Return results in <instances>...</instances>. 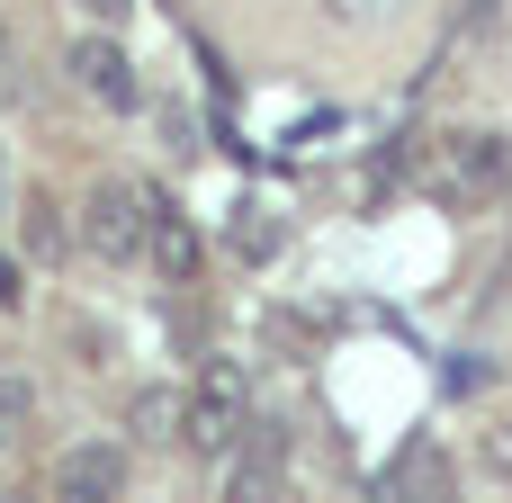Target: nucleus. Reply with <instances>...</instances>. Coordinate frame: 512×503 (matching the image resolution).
<instances>
[{
	"instance_id": "obj_5",
	"label": "nucleus",
	"mask_w": 512,
	"mask_h": 503,
	"mask_svg": "<svg viewBox=\"0 0 512 503\" xmlns=\"http://www.w3.org/2000/svg\"><path fill=\"white\" fill-rule=\"evenodd\" d=\"M45 503H126V441H108V432L63 441L45 468Z\"/></svg>"
},
{
	"instance_id": "obj_17",
	"label": "nucleus",
	"mask_w": 512,
	"mask_h": 503,
	"mask_svg": "<svg viewBox=\"0 0 512 503\" xmlns=\"http://www.w3.org/2000/svg\"><path fill=\"white\" fill-rule=\"evenodd\" d=\"M18 216V171H9V144H0V225Z\"/></svg>"
},
{
	"instance_id": "obj_16",
	"label": "nucleus",
	"mask_w": 512,
	"mask_h": 503,
	"mask_svg": "<svg viewBox=\"0 0 512 503\" xmlns=\"http://www.w3.org/2000/svg\"><path fill=\"white\" fill-rule=\"evenodd\" d=\"M72 9H81L90 27H126V9H135V0H72Z\"/></svg>"
},
{
	"instance_id": "obj_15",
	"label": "nucleus",
	"mask_w": 512,
	"mask_h": 503,
	"mask_svg": "<svg viewBox=\"0 0 512 503\" xmlns=\"http://www.w3.org/2000/svg\"><path fill=\"white\" fill-rule=\"evenodd\" d=\"M18 306H27V279H18V261L0 252V315H18Z\"/></svg>"
},
{
	"instance_id": "obj_7",
	"label": "nucleus",
	"mask_w": 512,
	"mask_h": 503,
	"mask_svg": "<svg viewBox=\"0 0 512 503\" xmlns=\"http://www.w3.org/2000/svg\"><path fill=\"white\" fill-rule=\"evenodd\" d=\"M225 503H288V450L279 441H243L234 477H225Z\"/></svg>"
},
{
	"instance_id": "obj_8",
	"label": "nucleus",
	"mask_w": 512,
	"mask_h": 503,
	"mask_svg": "<svg viewBox=\"0 0 512 503\" xmlns=\"http://www.w3.org/2000/svg\"><path fill=\"white\" fill-rule=\"evenodd\" d=\"M126 423H135V441H153V450H180V423H189V387H135Z\"/></svg>"
},
{
	"instance_id": "obj_11",
	"label": "nucleus",
	"mask_w": 512,
	"mask_h": 503,
	"mask_svg": "<svg viewBox=\"0 0 512 503\" xmlns=\"http://www.w3.org/2000/svg\"><path fill=\"white\" fill-rule=\"evenodd\" d=\"M396 9H405V0H324V18H333V27H351V36H369V27H387Z\"/></svg>"
},
{
	"instance_id": "obj_1",
	"label": "nucleus",
	"mask_w": 512,
	"mask_h": 503,
	"mask_svg": "<svg viewBox=\"0 0 512 503\" xmlns=\"http://www.w3.org/2000/svg\"><path fill=\"white\" fill-rule=\"evenodd\" d=\"M414 180H423L441 207H486V198H504V189H512V144H504V135H486V126H450V135L423 144Z\"/></svg>"
},
{
	"instance_id": "obj_3",
	"label": "nucleus",
	"mask_w": 512,
	"mask_h": 503,
	"mask_svg": "<svg viewBox=\"0 0 512 503\" xmlns=\"http://www.w3.org/2000/svg\"><path fill=\"white\" fill-rule=\"evenodd\" d=\"M252 441V378L243 360H207L189 378V423H180V450L189 459H234Z\"/></svg>"
},
{
	"instance_id": "obj_4",
	"label": "nucleus",
	"mask_w": 512,
	"mask_h": 503,
	"mask_svg": "<svg viewBox=\"0 0 512 503\" xmlns=\"http://www.w3.org/2000/svg\"><path fill=\"white\" fill-rule=\"evenodd\" d=\"M63 72H72V90H81L90 108H108V117H135V108H144V81H135V54H126L117 27H81L72 54H63Z\"/></svg>"
},
{
	"instance_id": "obj_18",
	"label": "nucleus",
	"mask_w": 512,
	"mask_h": 503,
	"mask_svg": "<svg viewBox=\"0 0 512 503\" xmlns=\"http://www.w3.org/2000/svg\"><path fill=\"white\" fill-rule=\"evenodd\" d=\"M0 503H36V495H18V486H0Z\"/></svg>"
},
{
	"instance_id": "obj_10",
	"label": "nucleus",
	"mask_w": 512,
	"mask_h": 503,
	"mask_svg": "<svg viewBox=\"0 0 512 503\" xmlns=\"http://www.w3.org/2000/svg\"><path fill=\"white\" fill-rule=\"evenodd\" d=\"M279 243H288V225H279L270 207H243V216H234V252H243V261H270Z\"/></svg>"
},
{
	"instance_id": "obj_9",
	"label": "nucleus",
	"mask_w": 512,
	"mask_h": 503,
	"mask_svg": "<svg viewBox=\"0 0 512 503\" xmlns=\"http://www.w3.org/2000/svg\"><path fill=\"white\" fill-rule=\"evenodd\" d=\"M27 432H36V387H27L18 369H0V459H9Z\"/></svg>"
},
{
	"instance_id": "obj_13",
	"label": "nucleus",
	"mask_w": 512,
	"mask_h": 503,
	"mask_svg": "<svg viewBox=\"0 0 512 503\" xmlns=\"http://www.w3.org/2000/svg\"><path fill=\"white\" fill-rule=\"evenodd\" d=\"M27 99V54H18V36L0 27V108H18Z\"/></svg>"
},
{
	"instance_id": "obj_6",
	"label": "nucleus",
	"mask_w": 512,
	"mask_h": 503,
	"mask_svg": "<svg viewBox=\"0 0 512 503\" xmlns=\"http://www.w3.org/2000/svg\"><path fill=\"white\" fill-rule=\"evenodd\" d=\"M144 261L162 270V288H189V279H198V234H189L180 198H162V189H153V225H144Z\"/></svg>"
},
{
	"instance_id": "obj_12",
	"label": "nucleus",
	"mask_w": 512,
	"mask_h": 503,
	"mask_svg": "<svg viewBox=\"0 0 512 503\" xmlns=\"http://www.w3.org/2000/svg\"><path fill=\"white\" fill-rule=\"evenodd\" d=\"M54 216H63L54 198H27V252H36V261H54V252H63V225H54Z\"/></svg>"
},
{
	"instance_id": "obj_14",
	"label": "nucleus",
	"mask_w": 512,
	"mask_h": 503,
	"mask_svg": "<svg viewBox=\"0 0 512 503\" xmlns=\"http://www.w3.org/2000/svg\"><path fill=\"white\" fill-rule=\"evenodd\" d=\"M477 459H486V477H504V486H512V423H495V432L477 441Z\"/></svg>"
},
{
	"instance_id": "obj_2",
	"label": "nucleus",
	"mask_w": 512,
	"mask_h": 503,
	"mask_svg": "<svg viewBox=\"0 0 512 503\" xmlns=\"http://www.w3.org/2000/svg\"><path fill=\"white\" fill-rule=\"evenodd\" d=\"M144 225H153V189H144V180L108 171V180L81 189L72 234H81V252H90L99 270H135V261H144Z\"/></svg>"
}]
</instances>
